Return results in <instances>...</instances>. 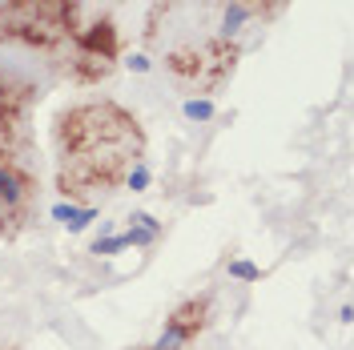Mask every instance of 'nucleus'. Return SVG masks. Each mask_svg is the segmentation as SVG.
Wrapping results in <instances>:
<instances>
[{"label":"nucleus","mask_w":354,"mask_h":350,"mask_svg":"<svg viewBox=\"0 0 354 350\" xmlns=\"http://www.w3.org/2000/svg\"><path fill=\"white\" fill-rule=\"evenodd\" d=\"M145 157V129L117 101L73 105L57 117V190L73 197L109 194Z\"/></svg>","instance_id":"1"},{"label":"nucleus","mask_w":354,"mask_h":350,"mask_svg":"<svg viewBox=\"0 0 354 350\" xmlns=\"http://www.w3.org/2000/svg\"><path fill=\"white\" fill-rule=\"evenodd\" d=\"M81 0H0V44L57 48L77 37Z\"/></svg>","instance_id":"2"},{"label":"nucleus","mask_w":354,"mask_h":350,"mask_svg":"<svg viewBox=\"0 0 354 350\" xmlns=\"http://www.w3.org/2000/svg\"><path fill=\"white\" fill-rule=\"evenodd\" d=\"M238 57H242V44L214 33V37H201V41L174 44L165 53V73L185 93H218L234 77Z\"/></svg>","instance_id":"3"},{"label":"nucleus","mask_w":354,"mask_h":350,"mask_svg":"<svg viewBox=\"0 0 354 350\" xmlns=\"http://www.w3.org/2000/svg\"><path fill=\"white\" fill-rule=\"evenodd\" d=\"M117 57H121V28L109 17H97L88 28H77L65 73L77 85H101L105 77H113Z\"/></svg>","instance_id":"4"},{"label":"nucleus","mask_w":354,"mask_h":350,"mask_svg":"<svg viewBox=\"0 0 354 350\" xmlns=\"http://www.w3.org/2000/svg\"><path fill=\"white\" fill-rule=\"evenodd\" d=\"M37 205V174L12 149H0V238H17Z\"/></svg>","instance_id":"5"},{"label":"nucleus","mask_w":354,"mask_h":350,"mask_svg":"<svg viewBox=\"0 0 354 350\" xmlns=\"http://www.w3.org/2000/svg\"><path fill=\"white\" fill-rule=\"evenodd\" d=\"M32 97H37L32 81L0 68V149H12L17 141H24V113Z\"/></svg>","instance_id":"6"},{"label":"nucleus","mask_w":354,"mask_h":350,"mask_svg":"<svg viewBox=\"0 0 354 350\" xmlns=\"http://www.w3.org/2000/svg\"><path fill=\"white\" fill-rule=\"evenodd\" d=\"M205 322H209V294H201V298H185V302L165 318V330L157 334V342L149 350H181V347H189L201 330H205Z\"/></svg>","instance_id":"7"},{"label":"nucleus","mask_w":354,"mask_h":350,"mask_svg":"<svg viewBox=\"0 0 354 350\" xmlns=\"http://www.w3.org/2000/svg\"><path fill=\"white\" fill-rule=\"evenodd\" d=\"M133 225L125 230V238H129V246H153L157 238H161V221L153 218V214H133Z\"/></svg>","instance_id":"8"},{"label":"nucleus","mask_w":354,"mask_h":350,"mask_svg":"<svg viewBox=\"0 0 354 350\" xmlns=\"http://www.w3.org/2000/svg\"><path fill=\"white\" fill-rule=\"evenodd\" d=\"M53 218L61 221L68 234H81L88 221L97 218V205H53Z\"/></svg>","instance_id":"9"},{"label":"nucleus","mask_w":354,"mask_h":350,"mask_svg":"<svg viewBox=\"0 0 354 350\" xmlns=\"http://www.w3.org/2000/svg\"><path fill=\"white\" fill-rule=\"evenodd\" d=\"M238 8H242L250 21H274V17H282L286 12L290 0H234Z\"/></svg>","instance_id":"10"},{"label":"nucleus","mask_w":354,"mask_h":350,"mask_svg":"<svg viewBox=\"0 0 354 350\" xmlns=\"http://www.w3.org/2000/svg\"><path fill=\"white\" fill-rule=\"evenodd\" d=\"M181 113H185L189 121H209V117H214V101H205V97H185Z\"/></svg>","instance_id":"11"},{"label":"nucleus","mask_w":354,"mask_h":350,"mask_svg":"<svg viewBox=\"0 0 354 350\" xmlns=\"http://www.w3.org/2000/svg\"><path fill=\"white\" fill-rule=\"evenodd\" d=\"M121 250H129V238H125V234H113V238L93 241V254H97V258H113V254H121Z\"/></svg>","instance_id":"12"},{"label":"nucleus","mask_w":354,"mask_h":350,"mask_svg":"<svg viewBox=\"0 0 354 350\" xmlns=\"http://www.w3.org/2000/svg\"><path fill=\"white\" fill-rule=\"evenodd\" d=\"M125 185H129L133 194H141V190H149V165L145 161H137L129 174H125Z\"/></svg>","instance_id":"13"},{"label":"nucleus","mask_w":354,"mask_h":350,"mask_svg":"<svg viewBox=\"0 0 354 350\" xmlns=\"http://www.w3.org/2000/svg\"><path fill=\"white\" fill-rule=\"evenodd\" d=\"M230 278H242V282H258L262 278V270L250 262H230Z\"/></svg>","instance_id":"14"},{"label":"nucleus","mask_w":354,"mask_h":350,"mask_svg":"<svg viewBox=\"0 0 354 350\" xmlns=\"http://www.w3.org/2000/svg\"><path fill=\"white\" fill-rule=\"evenodd\" d=\"M129 65H133V68H137V73H149V61H145V57H133Z\"/></svg>","instance_id":"15"}]
</instances>
